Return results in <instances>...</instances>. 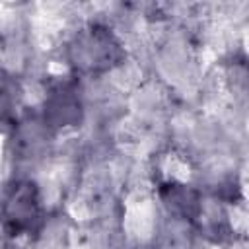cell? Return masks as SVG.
<instances>
[{"mask_svg": "<svg viewBox=\"0 0 249 249\" xmlns=\"http://www.w3.org/2000/svg\"><path fill=\"white\" fill-rule=\"evenodd\" d=\"M72 51H74L76 66L89 72L111 68L121 58L119 43L103 27H91L89 31L80 35Z\"/></svg>", "mask_w": 249, "mask_h": 249, "instance_id": "1", "label": "cell"}, {"mask_svg": "<svg viewBox=\"0 0 249 249\" xmlns=\"http://www.w3.org/2000/svg\"><path fill=\"white\" fill-rule=\"evenodd\" d=\"M39 198L35 185L21 181L16 183L4 202V230L8 235L27 233L39 222Z\"/></svg>", "mask_w": 249, "mask_h": 249, "instance_id": "2", "label": "cell"}]
</instances>
